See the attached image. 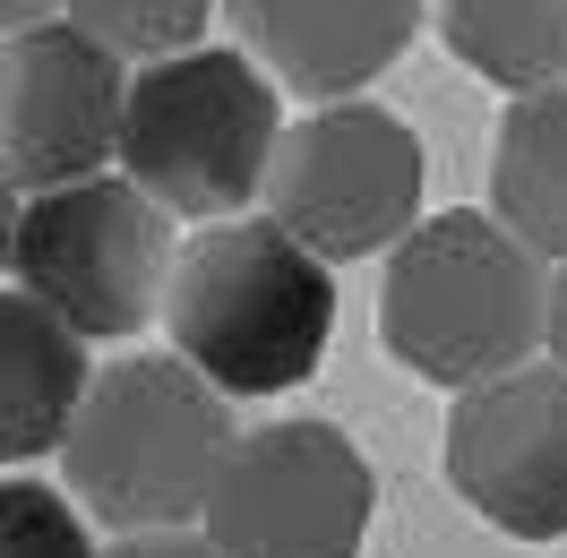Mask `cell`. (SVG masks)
I'll return each instance as SVG.
<instances>
[{"instance_id": "cell-16", "label": "cell", "mask_w": 567, "mask_h": 558, "mask_svg": "<svg viewBox=\"0 0 567 558\" xmlns=\"http://www.w3.org/2000/svg\"><path fill=\"white\" fill-rule=\"evenodd\" d=\"M104 558H224V550H215L207 533H189V524H181V533H112Z\"/></svg>"}, {"instance_id": "cell-17", "label": "cell", "mask_w": 567, "mask_h": 558, "mask_svg": "<svg viewBox=\"0 0 567 558\" xmlns=\"http://www.w3.org/2000/svg\"><path fill=\"white\" fill-rule=\"evenodd\" d=\"M70 0H0V35H27V27H52Z\"/></svg>"}, {"instance_id": "cell-8", "label": "cell", "mask_w": 567, "mask_h": 558, "mask_svg": "<svg viewBox=\"0 0 567 558\" xmlns=\"http://www.w3.org/2000/svg\"><path fill=\"white\" fill-rule=\"evenodd\" d=\"M121 112H130V61L52 18L27 35H0V180L18 198H52L121 164Z\"/></svg>"}, {"instance_id": "cell-19", "label": "cell", "mask_w": 567, "mask_h": 558, "mask_svg": "<svg viewBox=\"0 0 567 558\" xmlns=\"http://www.w3.org/2000/svg\"><path fill=\"white\" fill-rule=\"evenodd\" d=\"M550 361L567 370V267L550 276Z\"/></svg>"}, {"instance_id": "cell-10", "label": "cell", "mask_w": 567, "mask_h": 558, "mask_svg": "<svg viewBox=\"0 0 567 558\" xmlns=\"http://www.w3.org/2000/svg\"><path fill=\"white\" fill-rule=\"evenodd\" d=\"M224 27L301 104H361V86L404 61L422 0H224Z\"/></svg>"}, {"instance_id": "cell-4", "label": "cell", "mask_w": 567, "mask_h": 558, "mask_svg": "<svg viewBox=\"0 0 567 558\" xmlns=\"http://www.w3.org/2000/svg\"><path fill=\"white\" fill-rule=\"evenodd\" d=\"M284 146V86L241 43H198L173 61L130 70L121 112V180H138L173 224H233L267 198Z\"/></svg>"}, {"instance_id": "cell-5", "label": "cell", "mask_w": 567, "mask_h": 558, "mask_svg": "<svg viewBox=\"0 0 567 558\" xmlns=\"http://www.w3.org/2000/svg\"><path fill=\"white\" fill-rule=\"evenodd\" d=\"M173 267H181V224L138 180L104 173L78 189H52V198H27L9 276L52 318H70L86 344H112V335H138L146 318H164Z\"/></svg>"}, {"instance_id": "cell-2", "label": "cell", "mask_w": 567, "mask_h": 558, "mask_svg": "<svg viewBox=\"0 0 567 558\" xmlns=\"http://www.w3.org/2000/svg\"><path fill=\"white\" fill-rule=\"evenodd\" d=\"M164 335L198 379L233 395H284L327 361L336 335V267L284 232L276 215H233L181 241Z\"/></svg>"}, {"instance_id": "cell-13", "label": "cell", "mask_w": 567, "mask_h": 558, "mask_svg": "<svg viewBox=\"0 0 567 558\" xmlns=\"http://www.w3.org/2000/svg\"><path fill=\"white\" fill-rule=\"evenodd\" d=\"M439 35L473 78L507 95L567 86V0H439Z\"/></svg>"}, {"instance_id": "cell-1", "label": "cell", "mask_w": 567, "mask_h": 558, "mask_svg": "<svg viewBox=\"0 0 567 558\" xmlns=\"http://www.w3.org/2000/svg\"><path fill=\"white\" fill-rule=\"evenodd\" d=\"M379 344L430 386H491L550 344V267L491 207L422 215L379 283Z\"/></svg>"}, {"instance_id": "cell-7", "label": "cell", "mask_w": 567, "mask_h": 558, "mask_svg": "<svg viewBox=\"0 0 567 558\" xmlns=\"http://www.w3.org/2000/svg\"><path fill=\"white\" fill-rule=\"evenodd\" d=\"M379 516V473L336 421H267L215 482L207 533L224 558H361Z\"/></svg>"}, {"instance_id": "cell-3", "label": "cell", "mask_w": 567, "mask_h": 558, "mask_svg": "<svg viewBox=\"0 0 567 558\" xmlns=\"http://www.w3.org/2000/svg\"><path fill=\"white\" fill-rule=\"evenodd\" d=\"M233 447H241L233 404L181 352H130L95 370L61 473L70 498L112 533H181L189 516H207Z\"/></svg>"}, {"instance_id": "cell-12", "label": "cell", "mask_w": 567, "mask_h": 558, "mask_svg": "<svg viewBox=\"0 0 567 558\" xmlns=\"http://www.w3.org/2000/svg\"><path fill=\"white\" fill-rule=\"evenodd\" d=\"M491 215L542 267H567V86L507 104L491 155Z\"/></svg>"}, {"instance_id": "cell-6", "label": "cell", "mask_w": 567, "mask_h": 558, "mask_svg": "<svg viewBox=\"0 0 567 558\" xmlns=\"http://www.w3.org/2000/svg\"><path fill=\"white\" fill-rule=\"evenodd\" d=\"M422 180H430L422 138L388 104H327L284 121L267 215L327 267L395 258L422 224Z\"/></svg>"}, {"instance_id": "cell-9", "label": "cell", "mask_w": 567, "mask_h": 558, "mask_svg": "<svg viewBox=\"0 0 567 558\" xmlns=\"http://www.w3.org/2000/svg\"><path fill=\"white\" fill-rule=\"evenodd\" d=\"M447 489L507 541H567V370L525 361L447 413Z\"/></svg>"}, {"instance_id": "cell-11", "label": "cell", "mask_w": 567, "mask_h": 558, "mask_svg": "<svg viewBox=\"0 0 567 558\" xmlns=\"http://www.w3.org/2000/svg\"><path fill=\"white\" fill-rule=\"evenodd\" d=\"M95 386L86 335L35 292H0V473L70 447V421Z\"/></svg>"}, {"instance_id": "cell-18", "label": "cell", "mask_w": 567, "mask_h": 558, "mask_svg": "<svg viewBox=\"0 0 567 558\" xmlns=\"http://www.w3.org/2000/svg\"><path fill=\"white\" fill-rule=\"evenodd\" d=\"M18 224H27V198H18L9 180H0V276L18 267Z\"/></svg>"}, {"instance_id": "cell-14", "label": "cell", "mask_w": 567, "mask_h": 558, "mask_svg": "<svg viewBox=\"0 0 567 558\" xmlns=\"http://www.w3.org/2000/svg\"><path fill=\"white\" fill-rule=\"evenodd\" d=\"M207 18H215V0H70V27H86V35L104 43L112 61H130V70L173 61V52H198V43H207Z\"/></svg>"}, {"instance_id": "cell-15", "label": "cell", "mask_w": 567, "mask_h": 558, "mask_svg": "<svg viewBox=\"0 0 567 558\" xmlns=\"http://www.w3.org/2000/svg\"><path fill=\"white\" fill-rule=\"evenodd\" d=\"M0 558H104L86 533V507L52 482L0 473Z\"/></svg>"}]
</instances>
